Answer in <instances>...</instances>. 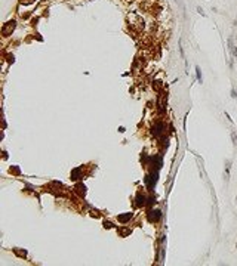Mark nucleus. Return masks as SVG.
Segmentation results:
<instances>
[{
  "instance_id": "nucleus-1",
  "label": "nucleus",
  "mask_w": 237,
  "mask_h": 266,
  "mask_svg": "<svg viewBox=\"0 0 237 266\" xmlns=\"http://www.w3.org/2000/svg\"><path fill=\"white\" fill-rule=\"evenodd\" d=\"M15 27H16V22H15V21H9V22H6V24H4V27L1 28V34H3L4 37L10 36V34H12V31L15 30Z\"/></svg>"
},
{
  "instance_id": "nucleus-2",
  "label": "nucleus",
  "mask_w": 237,
  "mask_h": 266,
  "mask_svg": "<svg viewBox=\"0 0 237 266\" xmlns=\"http://www.w3.org/2000/svg\"><path fill=\"white\" fill-rule=\"evenodd\" d=\"M130 216H132L130 213H127V214H123V216H119V222H123V223H124V222H127V220L130 219Z\"/></svg>"
},
{
  "instance_id": "nucleus-3",
  "label": "nucleus",
  "mask_w": 237,
  "mask_h": 266,
  "mask_svg": "<svg viewBox=\"0 0 237 266\" xmlns=\"http://www.w3.org/2000/svg\"><path fill=\"white\" fill-rule=\"evenodd\" d=\"M76 191L79 192L80 195H84V194H86V188H84L83 185H77V186H76Z\"/></svg>"
},
{
  "instance_id": "nucleus-4",
  "label": "nucleus",
  "mask_w": 237,
  "mask_h": 266,
  "mask_svg": "<svg viewBox=\"0 0 237 266\" xmlns=\"http://www.w3.org/2000/svg\"><path fill=\"white\" fill-rule=\"evenodd\" d=\"M158 217H160V211L156 210V214H151V216H150V220H158Z\"/></svg>"
},
{
  "instance_id": "nucleus-5",
  "label": "nucleus",
  "mask_w": 237,
  "mask_h": 266,
  "mask_svg": "<svg viewBox=\"0 0 237 266\" xmlns=\"http://www.w3.org/2000/svg\"><path fill=\"white\" fill-rule=\"evenodd\" d=\"M15 253H16L18 256H21V257H25V254H27L25 251H19V250H15Z\"/></svg>"
},
{
  "instance_id": "nucleus-6",
  "label": "nucleus",
  "mask_w": 237,
  "mask_h": 266,
  "mask_svg": "<svg viewBox=\"0 0 237 266\" xmlns=\"http://www.w3.org/2000/svg\"><path fill=\"white\" fill-rule=\"evenodd\" d=\"M196 71H197V78H198V81H201V76H200V68H198V67H196Z\"/></svg>"
},
{
  "instance_id": "nucleus-7",
  "label": "nucleus",
  "mask_w": 237,
  "mask_h": 266,
  "mask_svg": "<svg viewBox=\"0 0 237 266\" xmlns=\"http://www.w3.org/2000/svg\"><path fill=\"white\" fill-rule=\"evenodd\" d=\"M34 0H21V3H24V4H28V3H33Z\"/></svg>"
}]
</instances>
